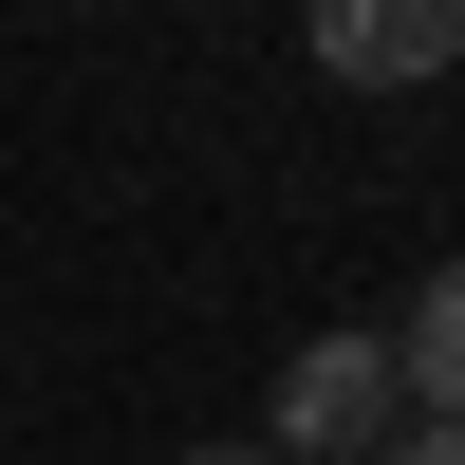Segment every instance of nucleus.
Here are the masks:
<instances>
[{"label":"nucleus","instance_id":"nucleus-1","mask_svg":"<svg viewBox=\"0 0 465 465\" xmlns=\"http://www.w3.org/2000/svg\"><path fill=\"white\" fill-rule=\"evenodd\" d=\"M429 410H410V354L391 335H298L280 354V391H261V447L280 465H391Z\"/></svg>","mask_w":465,"mask_h":465},{"label":"nucleus","instance_id":"nucleus-2","mask_svg":"<svg viewBox=\"0 0 465 465\" xmlns=\"http://www.w3.org/2000/svg\"><path fill=\"white\" fill-rule=\"evenodd\" d=\"M298 37H317L335 94H429L465 56V0H298Z\"/></svg>","mask_w":465,"mask_h":465},{"label":"nucleus","instance_id":"nucleus-3","mask_svg":"<svg viewBox=\"0 0 465 465\" xmlns=\"http://www.w3.org/2000/svg\"><path fill=\"white\" fill-rule=\"evenodd\" d=\"M391 354H410V410H429V429H465V261H429V280H410Z\"/></svg>","mask_w":465,"mask_h":465},{"label":"nucleus","instance_id":"nucleus-4","mask_svg":"<svg viewBox=\"0 0 465 465\" xmlns=\"http://www.w3.org/2000/svg\"><path fill=\"white\" fill-rule=\"evenodd\" d=\"M186 465H280V447H261V429H223V447H186Z\"/></svg>","mask_w":465,"mask_h":465},{"label":"nucleus","instance_id":"nucleus-5","mask_svg":"<svg viewBox=\"0 0 465 465\" xmlns=\"http://www.w3.org/2000/svg\"><path fill=\"white\" fill-rule=\"evenodd\" d=\"M391 465H465V429H410V447H391Z\"/></svg>","mask_w":465,"mask_h":465}]
</instances>
